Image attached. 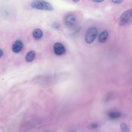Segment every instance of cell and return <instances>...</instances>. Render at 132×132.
Masks as SVG:
<instances>
[{
    "label": "cell",
    "instance_id": "cell-13",
    "mask_svg": "<svg viewBox=\"0 0 132 132\" xmlns=\"http://www.w3.org/2000/svg\"><path fill=\"white\" fill-rule=\"evenodd\" d=\"M90 127L93 129H96L98 127V125L96 123H93L91 125Z\"/></svg>",
    "mask_w": 132,
    "mask_h": 132
},
{
    "label": "cell",
    "instance_id": "cell-10",
    "mask_svg": "<svg viewBox=\"0 0 132 132\" xmlns=\"http://www.w3.org/2000/svg\"><path fill=\"white\" fill-rule=\"evenodd\" d=\"M121 116V113L119 112H111L108 114L109 117L112 119H115L120 117Z\"/></svg>",
    "mask_w": 132,
    "mask_h": 132
},
{
    "label": "cell",
    "instance_id": "cell-7",
    "mask_svg": "<svg viewBox=\"0 0 132 132\" xmlns=\"http://www.w3.org/2000/svg\"><path fill=\"white\" fill-rule=\"evenodd\" d=\"M108 36V33L106 30L102 32L100 34L99 38V40L100 42L103 43L106 40Z\"/></svg>",
    "mask_w": 132,
    "mask_h": 132
},
{
    "label": "cell",
    "instance_id": "cell-2",
    "mask_svg": "<svg viewBox=\"0 0 132 132\" xmlns=\"http://www.w3.org/2000/svg\"><path fill=\"white\" fill-rule=\"evenodd\" d=\"M97 32V30L95 27H92L88 29L85 35V39L86 42L88 44L92 43L96 38Z\"/></svg>",
    "mask_w": 132,
    "mask_h": 132
},
{
    "label": "cell",
    "instance_id": "cell-14",
    "mask_svg": "<svg viewBox=\"0 0 132 132\" xmlns=\"http://www.w3.org/2000/svg\"><path fill=\"white\" fill-rule=\"evenodd\" d=\"M112 2L114 3L120 4L123 1L121 0H112Z\"/></svg>",
    "mask_w": 132,
    "mask_h": 132
},
{
    "label": "cell",
    "instance_id": "cell-3",
    "mask_svg": "<svg viewBox=\"0 0 132 132\" xmlns=\"http://www.w3.org/2000/svg\"><path fill=\"white\" fill-rule=\"evenodd\" d=\"M132 9H128L124 12L120 16L119 24L121 26L125 25L129 23L132 18Z\"/></svg>",
    "mask_w": 132,
    "mask_h": 132
},
{
    "label": "cell",
    "instance_id": "cell-16",
    "mask_svg": "<svg viewBox=\"0 0 132 132\" xmlns=\"http://www.w3.org/2000/svg\"><path fill=\"white\" fill-rule=\"evenodd\" d=\"M3 54V51L2 50L0 49V58L2 56Z\"/></svg>",
    "mask_w": 132,
    "mask_h": 132
},
{
    "label": "cell",
    "instance_id": "cell-4",
    "mask_svg": "<svg viewBox=\"0 0 132 132\" xmlns=\"http://www.w3.org/2000/svg\"><path fill=\"white\" fill-rule=\"evenodd\" d=\"M76 21L75 16L72 13H69L67 14L64 19V22L65 24L68 26H71L73 25Z\"/></svg>",
    "mask_w": 132,
    "mask_h": 132
},
{
    "label": "cell",
    "instance_id": "cell-8",
    "mask_svg": "<svg viewBox=\"0 0 132 132\" xmlns=\"http://www.w3.org/2000/svg\"><path fill=\"white\" fill-rule=\"evenodd\" d=\"M32 35L33 37L36 39H39L42 36L43 32L40 29L37 28L33 31Z\"/></svg>",
    "mask_w": 132,
    "mask_h": 132
},
{
    "label": "cell",
    "instance_id": "cell-1",
    "mask_svg": "<svg viewBox=\"0 0 132 132\" xmlns=\"http://www.w3.org/2000/svg\"><path fill=\"white\" fill-rule=\"evenodd\" d=\"M31 6L32 8L37 9L48 11H52L54 9L50 3L43 0L33 1L31 3Z\"/></svg>",
    "mask_w": 132,
    "mask_h": 132
},
{
    "label": "cell",
    "instance_id": "cell-5",
    "mask_svg": "<svg viewBox=\"0 0 132 132\" xmlns=\"http://www.w3.org/2000/svg\"><path fill=\"white\" fill-rule=\"evenodd\" d=\"M54 50L55 54L58 55L64 54L66 51L65 47L61 43H57L54 45Z\"/></svg>",
    "mask_w": 132,
    "mask_h": 132
},
{
    "label": "cell",
    "instance_id": "cell-6",
    "mask_svg": "<svg viewBox=\"0 0 132 132\" xmlns=\"http://www.w3.org/2000/svg\"><path fill=\"white\" fill-rule=\"evenodd\" d=\"M23 46V44L22 41L19 40H17L15 42L13 45L12 51L14 53H19L22 50Z\"/></svg>",
    "mask_w": 132,
    "mask_h": 132
},
{
    "label": "cell",
    "instance_id": "cell-15",
    "mask_svg": "<svg viewBox=\"0 0 132 132\" xmlns=\"http://www.w3.org/2000/svg\"><path fill=\"white\" fill-rule=\"evenodd\" d=\"M93 2L96 3H100L103 2L104 0H92Z\"/></svg>",
    "mask_w": 132,
    "mask_h": 132
},
{
    "label": "cell",
    "instance_id": "cell-12",
    "mask_svg": "<svg viewBox=\"0 0 132 132\" xmlns=\"http://www.w3.org/2000/svg\"><path fill=\"white\" fill-rule=\"evenodd\" d=\"M52 26L55 29H59L60 27V24L58 22L54 21L52 23Z\"/></svg>",
    "mask_w": 132,
    "mask_h": 132
},
{
    "label": "cell",
    "instance_id": "cell-11",
    "mask_svg": "<svg viewBox=\"0 0 132 132\" xmlns=\"http://www.w3.org/2000/svg\"><path fill=\"white\" fill-rule=\"evenodd\" d=\"M120 128L122 132H129V129L126 123L124 122H121L120 124Z\"/></svg>",
    "mask_w": 132,
    "mask_h": 132
},
{
    "label": "cell",
    "instance_id": "cell-17",
    "mask_svg": "<svg viewBox=\"0 0 132 132\" xmlns=\"http://www.w3.org/2000/svg\"><path fill=\"white\" fill-rule=\"evenodd\" d=\"M79 0H73V1L75 2H79Z\"/></svg>",
    "mask_w": 132,
    "mask_h": 132
},
{
    "label": "cell",
    "instance_id": "cell-9",
    "mask_svg": "<svg viewBox=\"0 0 132 132\" xmlns=\"http://www.w3.org/2000/svg\"><path fill=\"white\" fill-rule=\"evenodd\" d=\"M35 56V53L34 51H32L28 52L26 56V60L28 62H31L34 59Z\"/></svg>",
    "mask_w": 132,
    "mask_h": 132
}]
</instances>
